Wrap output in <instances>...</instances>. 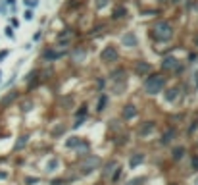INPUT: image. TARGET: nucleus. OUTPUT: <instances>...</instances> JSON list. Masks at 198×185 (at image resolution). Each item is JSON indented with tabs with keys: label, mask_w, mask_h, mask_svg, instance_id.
<instances>
[{
	"label": "nucleus",
	"mask_w": 198,
	"mask_h": 185,
	"mask_svg": "<svg viewBox=\"0 0 198 185\" xmlns=\"http://www.w3.org/2000/svg\"><path fill=\"white\" fill-rule=\"evenodd\" d=\"M162 85H164V79H162V77H158V79H148V81H146V92L156 95V92H160Z\"/></svg>",
	"instance_id": "obj_1"
},
{
	"label": "nucleus",
	"mask_w": 198,
	"mask_h": 185,
	"mask_svg": "<svg viewBox=\"0 0 198 185\" xmlns=\"http://www.w3.org/2000/svg\"><path fill=\"white\" fill-rule=\"evenodd\" d=\"M137 114V110H135V106H125V110H123V118H133Z\"/></svg>",
	"instance_id": "obj_2"
},
{
	"label": "nucleus",
	"mask_w": 198,
	"mask_h": 185,
	"mask_svg": "<svg viewBox=\"0 0 198 185\" xmlns=\"http://www.w3.org/2000/svg\"><path fill=\"white\" fill-rule=\"evenodd\" d=\"M173 129L171 131H167V135H165V137H162V143H169V141H171V137H173Z\"/></svg>",
	"instance_id": "obj_3"
},
{
	"label": "nucleus",
	"mask_w": 198,
	"mask_h": 185,
	"mask_svg": "<svg viewBox=\"0 0 198 185\" xmlns=\"http://www.w3.org/2000/svg\"><path fill=\"white\" fill-rule=\"evenodd\" d=\"M142 162V154H138L137 158H131V166H137V164H141Z\"/></svg>",
	"instance_id": "obj_4"
},
{
	"label": "nucleus",
	"mask_w": 198,
	"mask_h": 185,
	"mask_svg": "<svg viewBox=\"0 0 198 185\" xmlns=\"http://www.w3.org/2000/svg\"><path fill=\"white\" fill-rule=\"evenodd\" d=\"M183 152H185V148H175L173 156H175V158H181V156H183Z\"/></svg>",
	"instance_id": "obj_5"
},
{
	"label": "nucleus",
	"mask_w": 198,
	"mask_h": 185,
	"mask_svg": "<svg viewBox=\"0 0 198 185\" xmlns=\"http://www.w3.org/2000/svg\"><path fill=\"white\" fill-rule=\"evenodd\" d=\"M77 143H79V141H77V137H71V139L68 141V147H75Z\"/></svg>",
	"instance_id": "obj_6"
},
{
	"label": "nucleus",
	"mask_w": 198,
	"mask_h": 185,
	"mask_svg": "<svg viewBox=\"0 0 198 185\" xmlns=\"http://www.w3.org/2000/svg\"><path fill=\"white\" fill-rule=\"evenodd\" d=\"M192 166H196V168H198V158H192Z\"/></svg>",
	"instance_id": "obj_7"
},
{
	"label": "nucleus",
	"mask_w": 198,
	"mask_h": 185,
	"mask_svg": "<svg viewBox=\"0 0 198 185\" xmlns=\"http://www.w3.org/2000/svg\"><path fill=\"white\" fill-rule=\"evenodd\" d=\"M169 185H175V183H169Z\"/></svg>",
	"instance_id": "obj_8"
}]
</instances>
